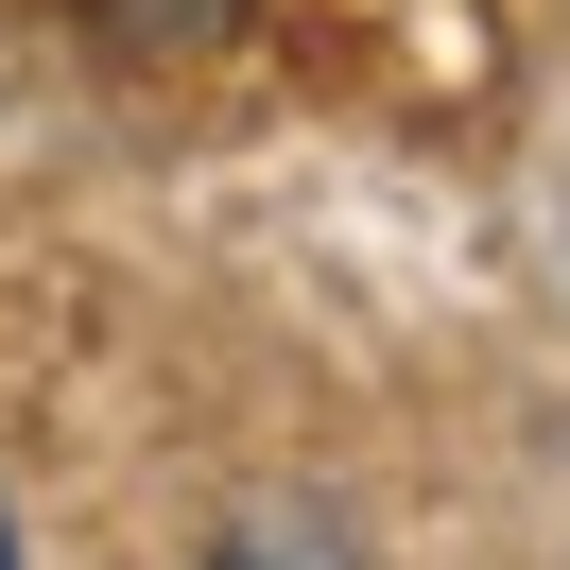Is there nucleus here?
Instances as JSON below:
<instances>
[{
	"label": "nucleus",
	"instance_id": "f257e3e1",
	"mask_svg": "<svg viewBox=\"0 0 570 570\" xmlns=\"http://www.w3.org/2000/svg\"><path fill=\"white\" fill-rule=\"evenodd\" d=\"M105 18H121V36H208L225 0H105Z\"/></svg>",
	"mask_w": 570,
	"mask_h": 570
},
{
	"label": "nucleus",
	"instance_id": "f03ea898",
	"mask_svg": "<svg viewBox=\"0 0 570 570\" xmlns=\"http://www.w3.org/2000/svg\"><path fill=\"white\" fill-rule=\"evenodd\" d=\"M208 570H328V553H312V535H225Z\"/></svg>",
	"mask_w": 570,
	"mask_h": 570
},
{
	"label": "nucleus",
	"instance_id": "7ed1b4c3",
	"mask_svg": "<svg viewBox=\"0 0 570 570\" xmlns=\"http://www.w3.org/2000/svg\"><path fill=\"white\" fill-rule=\"evenodd\" d=\"M0 570H18V519H0Z\"/></svg>",
	"mask_w": 570,
	"mask_h": 570
}]
</instances>
